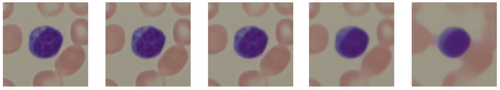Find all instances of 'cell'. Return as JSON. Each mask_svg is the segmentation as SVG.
<instances>
[{
  "mask_svg": "<svg viewBox=\"0 0 500 90\" xmlns=\"http://www.w3.org/2000/svg\"><path fill=\"white\" fill-rule=\"evenodd\" d=\"M63 40L62 33L54 28L48 26L38 27L30 33L29 50L38 58H51L59 52Z\"/></svg>",
  "mask_w": 500,
  "mask_h": 90,
  "instance_id": "6da1fadb",
  "label": "cell"
},
{
  "mask_svg": "<svg viewBox=\"0 0 500 90\" xmlns=\"http://www.w3.org/2000/svg\"><path fill=\"white\" fill-rule=\"evenodd\" d=\"M268 40L266 32L258 27L253 26L242 27L235 33L234 50L243 58H255L264 53Z\"/></svg>",
  "mask_w": 500,
  "mask_h": 90,
  "instance_id": "7a4b0ae2",
  "label": "cell"
},
{
  "mask_svg": "<svg viewBox=\"0 0 500 90\" xmlns=\"http://www.w3.org/2000/svg\"><path fill=\"white\" fill-rule=\"evenodd\" d=\"M166 41V36L161 30L151 26L141 27L132 33L131 49L137 56L151 59L161 53Z\"/></svg>",
  "mask_w": 500,
  "mask_h": 90,
  "instance_id": "3957f363",
  "label": "cell"
},
{
  "mask_svg": "<svg viewBox=\"0 0 500 90\" xmlns=\"http://www.w3.org/2000/svg\"><path fill=\"white\" fill-rule=\"evenodd\" d=\"M369 42L367 33L360 28L354 26L344 27L337 32L335 48L337 53L346 59H354L362 55Z\"/></svg>",
  "mask_w": 500,
  "mask_h": 90,
  "instance_id": "277c9868",
  "label": "cell"
},
{
  "mask_svg": "<svg viewBox=\"0 0 500 90\" xmlns=\"http://www.w3.org/2000/svg\"><path fill=\"white\" fill-rule=\"evenodd\" d=\"M471 39L469 33L460 27L445 29L438 39V47L446 57L454 58L464 54L469 47Z\"/></svg>",
  "mask_w": 500,
  "mask_h": 90,
  "instance_id": "5b68a950",
  "label": "cell"
}]
</instances>
